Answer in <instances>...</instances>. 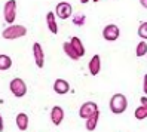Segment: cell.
Segmentation results:
<instances>
[{"instance_id":"obj_1","label":"cell","mask_w":147,"mask_h":132,"mask_svg":"<svg viewBox=\"0 0 147 132\" xmlns=\"http://www.w3.org/2000/svg\"><path fill=\"white\" fill-rule=\"evenodd\" d=\"M110 110L113 114H122L128 108V98L123 94H115L110 98Z\"/></svg>"},{"instance_id":"obj_2","label":"cell","mask_w":147,"mask_h":132,"mask_svg":"<svg viewBox=\"0 0 147 132\" xmlns=\"http://www.w3.org/2000/svg\"><path fill=\"white\" fill-rule=\"evenodd\" d=\"M27 34V28L24 25H20V24H12L9 25L7 28L3 30L2 33V37L6 39V40H15V39H20V37H24Z\"/></svg>"},{"instance_id":"obj_3","label":"cell","mask_w":147,"mask_h":132,"mask_svg":"<svg viewBox=\"0 0 147 132\" xmlns=\"http://www.w3.org/2000/svg\"><path fill=\"white\" fill-rule=\"evenodd\" d=\"M9 89H11L13 96H16V98H22V96L27 94V85H25V82L22 80V79L15 77L9 83Z\"/></svg>"},{"instance_id":"obj_4","label":"cell","mask_w":147,"mask_h":132,"mask_svg":"<svg viewBox=\"0 0 147 132\" xmlns=\"http://www.w3.org/2000/svg\"><path fill=\"white\" fill-rule=\"evenodd\" d=\"M3 18L7 24H13L15 18H16V2L15 0H7L3 7Z\"/></svg>"},{"instance_id":"obj_5","label":"cell","mask_w":147,"mask_h":132,"mask_svg":"<svg viewBox=\"0 0 147 132\" xmlns=\"http://www.w3.org/2000/svg\"><path fill=\"white\" fill-rule=\"evenodd\" d=\"M120 36V30L116 24H109L104 27V30H102V37H104L107 42H115L117 40Z\"/></svg>"},{"instance_id":"obj_6","label":"cell","mask_w":147,"mask_h":132,"mask_svg":"<svg viewBox=\"0 0 147 132\" xmlns=\"http://www.w3.org/2000/svg\"><path fill=\"white\" fill-rule=\"evenodd\" d=\"M71 12H73V7L68 2H59L55 7V15L58 16V18L61 20H67L71 16Z\"/></svg>"},{"instance_id":"obj_7","label":"cell","mask_w":147,"mask_h":132,"mask_svg":"<svg viewBox=\"0 0 147 132\" xmlns=\"http://www.w3.org/2000/svg\"><path fill=\"white\" fill-rule=\"evenodd\" d=\"M95 111H98V105H97V102H94V101H88V102L82 104V107L79 108V116H80L82 119H85V120H86L89 116H92V114H94Z\"/></svg>"},{"instance_id":"obj_8","label":"cell","mask_w":147,"mask_h":132,"mask_svg":"<svg viewBox=\"0 0 147 132\" xmlns=\"http://www.w3.org/2000/svg\"><path fill=\"white\" fill-rule=\"evenodd\" d=\"M33 55H34V63L39 68H43L45 65V54H43V48L40 43H33Z\"/></svg>"},{"instance_id":"obj_9","label":"cell","mask_w":147,"mask_h":132,"mask_svg":"<svg viewBox=\"0 0 147 132\" xmlns=\"http://www.w3.org/2000/svg\"><path fill=\"white\" fill-rule=\"evenodd\" d=\"M51 120H52L54 125H61L63 120H64V110L59 107V105H55V107H52V110H51Z\"/></svg>"},{"instance_id":"obj_10","label":"cell","mask_w":147,"mask_h":132,"mask_svg":"<svg viewBox=\"0 0 147 132\" xmlns=\"http://www.w3.org/2000/svg\"><path fill=\"white\" fill-rule=\"evenodd\" d=\"M88 68H89V73L92 76H97L101 71V58H100V55H94L91 58L89 64H88Z\"/></svg>"},{"instance_id":"obj_11","label":"cell","mask_w":147,"mask_h":132,"mask_svg":"<svg viewBox=\"0 0 147 132\" xmlns=\"http://www.w3.org/2000/svg\"><path fill=\"white\" fill-rule=\"evenodd\" d=\"M54 91L58 95H64L70 91V85H68V82L64 80V79H57L55 83H54Z\"/></svg>"},{"instance_id":"obj_12","label":"cell","mask_w":147,"mask_h":132,"mask_svg":"<svg viewBox=\"0 0 147 132\" xmlns=\"http://www.w3.org/2000/svg\"><path fill=\"white\" fill-rule=\"evenodd\" d=\"M46 24H48V28L52 34L58 33V25H57V20H55V13L54 12H48L46 13Z\"/></svg>"},{"instance_id":"obj_13","label":"cell","mask_w":147,"mask_h":132,"mask_svg":"<svg viewBox=\"0 0 147 132\" xmlns=\"http://www.w3.org/2000/svg\"><path fill=\"white\" fill-rule=\"evenodd\" d=\"M98 120H100V111H95L92 116H89L86 119V131H94L98 125Z\"/></svg>"},{"instance_id":"obj_14","label":"cell","mask_w":147,"mask_h":132,"mask_svg":"<svg viewBox=\"0 0 147 132\" xmlns=\"http://www.w3.org/2000/svg\"><path fill=\"white\" fill-rule=\"evenodd\" d=\"M70 43H71V46L74 48V51L77 52V55H79L80 58L85 55V46H83V43H82V40L79 39V37H71L70 39Z\"/></svg>"},{"instance_id":"obj_15","label":"cell","mask_w":147,"mask_h":132,"mask_svg":"<svg viewBox=\"0 0 147 132\" xmlns=\"http://www.w3.org/2000/svg\"><path fill=\"white\" fill-rule=\"evenodd\" d=\"M16 126H18L20 131H25L28 128V116L25 113L16 114Z\"/></svg>"},{"instance_id":"obj_16","label":"cell","mask_w":147,"mask_h":132,"mask_svg":"<svg viewBox=\"0 0 147 132\" xmlns=\"http://www.w3.org/2000/svg\"><path fill=\"white\" fill-rule=\"evenodd\" d=\"M63 49H64V52H65V55H68V58H71V59H74V61H77V59L80 58L79 55H77V52L74 51V48L71 46L70 42H64Z\"/></svg>"},{"instance_id":"obj_17","label":"cell","mask_w":147,"mask_h":132,"mask_svg":"<svg viewBox=\"0 0 147 132\" xmlns=\"http://www.w3.org/2000/svg\"><path fill=\"white\" fill-rule=\"evenodd\" d=\"M11 67H12L11 57L2 54V55H0V70H2V71H6V70H9Z\"/></svg>"},{"instance_id":"obj_18","label":"cell","mask_w":147,"mask_h":132,"mask_svg":"<svg viewBox=\"0 0 147 132\" xmlns=\"http://www.w3.org/2000/svg\"><path fill=\"white\" fill-rule=\"evenodd\" d=\"M135 55L137 57H144L147 55V43L144 40L138 42V45L135 46Z\"/></svg>"},{"instance_id":"obj_19","label":"cell","mask_w":147,"mask_h":132,"mask_svg":"<svg viewBox=\"0 0 147 132\" xmlns=\"http://www.w3.org/2000/svg\"><path fill=\"white\" fill-rule=\"evenodd\" d=\"M134 116L137 120H143L147 117V110L144 108V105H140V107H137L135 111H134Z\"/></svg>"},{"instance_id":"obj_20","label":"cell","mask_w":147,"mask_h":132,"mask_svg":"<svg viewBox=\"0 0 147 132\" xmlns=\"http://www.w3.org/2000/svg\"><path fill=\"white\" fill-rule=\"evenodd\" d=\"M138 36L143 40H147V21L140 24V27H138Z\"/></svg>"},{"instance_id":"obj_21","label":"cell","mask_w":147,"mask_h":132,"mask_svg":"<svg viewBox=\"0 0 147 132\" xmlns=\"http://www.w3.org/2000/svg\"><path fill=\"white\" fill-rule=\"evenodd\" d=\"M73 24H74V25H83V24H85V15H83V13H77V15H74Z\"/></svg>"},{"instance_id":"obj_22","label":"cell","mask_w":147,"mask_h":132,"mask_svg":"<svg viewBox=\"0 0 147 132\" xmlns=\"http://www.w3.org/2000/svg\"><path fill=\"white\" fill-rule=\"evenodd\" d=\"M143 91H144V94L147 95V74H146L144 79H143Z\"/></svg>"},{"instance_id":"obj_23","label":"cell","mask_w":147,"mask_h":132,"mask_svg":"<svg viewBox=\"0 0 147 132\" xmlns=\"http://www.w3.org/2000/svg\"><path fill=\"white\" fill-rule=\"evenodd\" d=\"M141 105H144V108L147 110V96H141Z\"/></svg>"},{"instance_id":"obj_24","label":"cell","mask_w":147,"mask_h":132,"mask_svg":"<svg viewBox=\"0 0 147 132\" xmlns=\"http://www.w3.org/2000/svg\"><path fill=\"white\" fill-rule=\"evenodd\" d=\"M0 132H3V117L0 114Z\"/></svg>"},{"instance_id":"obj_25","label":"cell","mask_w":147,"mask_h":132,"mask_svg":"<svg viewBox=\"0 0 147 132\" xmlns=\"http://www.w3.org/2000/svg\"><path fill=\"white\" fill-rule=\"evenodd\" d=\"M140 3H141L143 7H146V9H147V0H140Z\"/></svg>"},{"instance_id":"obj_26","label":"cell","mask_w":147,"mask_h":132,"mask_svg":"<svg viewBox=\"0 0 147 132\" xmlns=\"http://www.w3.org/2000/svg\"><path fill=\"white\" fill-rule=\"evenodd\" d=\"M88 2H89V0H80V3H83V5H86Z\"/></svg>"},{"instance_id":"obj_27","label":"cell","mask_w":147,"mask_h":132,"mask_svg":"<svg viewBox=\"0 0 147 132\" xmlns=\"http://www.w3.org/2000/svg\"><path fill=\"white\" fill-rule=\"evenodd\" d=\"M94 2H100V0H94Z\"/></svg>"}]
</instances>
